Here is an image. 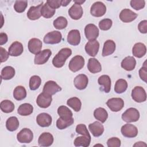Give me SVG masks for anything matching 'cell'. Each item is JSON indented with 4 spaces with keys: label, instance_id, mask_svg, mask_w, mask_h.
I'll return each mask as SVG.
<instances>
[{
    "label": "cell",
    "instance_id": "1",
    "mask_svg": "<svg viewBox=\"0 0 147 147\" xmlns=\"http://www.w3.org/2000/svg\"><path fill=\"white\" fill-rule=\"evenodd\" d=\"M72 51L70 48H64L61 49L59 52L52 59V64L56 68L62 67L66 60L71 55Z\"/></svg>",
    "mask_w": 147,
    "mask_h": 147
},
{
    "label": "cell",
    "instance_id": "2",
    "mask_svg": "<svg viewBox=\"0 0 147 147\" xmlns=\"http://www.w3.org/2000/svg\"><path fill=\"white\" fill-rule=\"evenodd\" d=\"M140 118V113L135 108L130 107L127 109L122 115V119L126 122H134Z\"/></svg>",
    "mask_w": 147,
    "mask_h": 147
},
{
    "label": "cell",
    "instance_id": "3",
    "mask_svg": "<svg viewBox=\"0 0 147 147\" xmlns=\"http://www.w3.org/2000/svg\"><path fill=\"white\" fill-rule=\"evenodd\" d=\"M84 59L82 56L76 55L73 57L70 60L68 64L69 69L74 72H77L84 67Z\"/></svg>",
    "mask_w": 147,
    "mask_h": 147
},
{
    "label": "cell",
    "instance_id": "4",
    "mask_svg": "<svg viewBox=\"0 0 147 147\" xmlns=\"http://www.w3.org/2000/svg\"><path fill=\"white\" fill-rule=\"evenodd\" d=\"M33 138L32 131L28 128L22 129L17 135V139L19 142L22 144L30 143Z\"/></svg>",
    "mask_w": 147,
    "mask_h": 147
},
{
    "label": "cell",
    "instance_id": "5",
    "mask_svg": "<svg viewBox=\"0 0 147 147\" xmlns=\"http://www.w3.org/2000/svg\"><path fill=\"white\" fill-rule=\"evenodd\" d=\"M106 11V7L105 5L100 1L94 3L90 9V13L92 16L100 17L103 16Z\"/></svg>",
    "mask_w": 147,
    "mask_h": 147
},
{
    "label": "cell",
    "instance_id": "6",
    "mask_svg": "<svg viewBox=\"0 0 147 147\" xmlns=\"http://www.w3.org/2000/svg\"><path fill=\"white\" fill-rule=\"evenodd\" d=\"M61 40V33L56 30L48 33L44 37V42L47 44H56L60 42Z\"/></svg>",
    "mask_w": 147,
    "mask_h": 147
},
{
    "label": "cell",
    "instance_id": "7",
    "mask_svg": "<svg viewBox=\"0 0 147 147\" xmlns=\"http://www.w3.org/2000/svg\"><path fill=\"white\" fill-rule=\"evenodd\" d=\"M131 97L136 102H144L146 100V94L145 90L141 86H136L132 90Z\"/></svg>",
    "mask_w": 147,
    "mask_h": 147
},
{
    "label": "cell",
    "instance_id": "8",
    "mask_svg": "<svg viewBox=\"0 0 147 147\" xmlns=\"http://www.w3.org/2000/svg\"><path fill=\"white\" fill-rule=\"evenodd\" d=\"M99 29L97 26L93 24L87 25L84 28V33L87 39L89 41L95 40L99 36Z\"/></svg>",
    "mask_w": 147,
    "mask_h": 147
},
{
    "label": "cell",
    "instance_id": "9",
    "mask_svg": "<svg viewBox=\"0 0 147 147\" xmlns=\"http://www.w3.org/2000/svg\"><path fill=\"white\" fill-rule=\"evenodd\" d=\"M106 105L110 110L114 112H117L121 110L123 107L124 101L120 98H112L107 101Z\"/></svg>",
    "mask_w": 147,
    "mask_h": 147
},
{
    "label": "cell",
    "instance_id": "10",
    "mask_svg": "<svg viewBox=\"0 0 147 147\" xmlns=\"http://www.w3.org/2000/svg\"><path fill=\"white\" fill-rule=\"evenodd\" d=\"M52 55V52L49 49H44L36 55L34 62L35 64L42 65L47 62Z\"/></svg>",
    "mask_w": 147,
    "mask_h": 147
},
{
    "label": "cell",
    "instance_id": "11",
    "mask_svg": "<svg viewBox=\"0 0 147 147\" xmlns=\"http://www.w3.org/2000/svg\"><path fill=\"white\" fill-rule=\"evenodd\" d=\"M121 131L122 134L127 138H134L138 134V129L132 124L127 123L123 125Z\"/></svg>",
    "mask_w": 147,
    "mask_h": 147
},
{
    "label": "cell",
    "instance_id": "12",
    "mask_svg": "<svg viewBox=\"0 0 147 147\" xmlns=\"http://www.w3.org/2000/svg\"><path fill=\"white\" fill-rule=\"evenodd\" d=\"M52 100V95L42 92L38 95L36 99V103L40 107L45 109L51 105Z\"/></svg>",
    "mask_w": 147,
    "mask_h": 147
},
{
    "label": "cell",
    "instance_id": "13",
    "mask_svg": "<svg viewBox=\"0 0 147 147\" xmlns=\"http://www.w3.org/2000/svg\"><path fill=\"white\" fill-rule=\"evenodd\" d=\"M61 90V88L55 81L49 80L47 82L43 87L42 92L50 95L55 94L56 92Z\"/></svg>",
    "mask_w": 147,
    "mask_h": 147
},
{
    "label": "cell",
    "instance_id": "14",
    "mask_svg": "<svg viewBox=\"0 0 147 147\" xmlns=\"http://www.w3.org/2000/svg\"><path fill=\"white\" fill-rule=\"evenodd\" d=\"M86 52L90 56H95L99 49V43L98 41L91 40L88 41L84 47Z\"/></svg>",
    "mask_w": 147,
    "mask_h": 147
},
{
    "label": "cell",
    "instance_id": "15",
    "mask_svg": "<svg viewBox=\"0 0 147 147\" xmlns=\"http://www.w3.org/2000/svg\"><path fill=\"white\" fill-rule=\"evenodd\" d=\"M88 77L84 74H79L77 75L74 80L75 87L79 90H82L85 89L88 84Z\"/></svg>",
    "mask_w": 147,
    "mask_h": 147
},
{
    "label": "cell",
    "instance_id": "16",
    "mask_svg": "<svg viewBox=\"0 0 147 147\" xmlns=\"http://www.w3.org/2000/svg\"><path fill=\"white\" fill-rule=\"evenodd\" d=\"M119 18L123 22H130L137 17V14L129 9H123L119 14Z\"/></svg>",
    "mask_w": 147,
    "mask_h": 147
},
{
    "label": "cell",
    "instance_id": "17",
    "mask_svg": "<svg viewBox=\"0 0 147 147\" xmlns=\"http://www.w3.org/2000/svg\"><path fill=\"white\" fill-rule=\"evenodd\" d=\"M28 49L29 52L33 54L37 55L42 48L41 41L37 38H31L28 42Z\"/></svg>",
    "mask_w": 147,
    "mask_h": 147
},
{
    "label": "cell",
    "instance_id": "18",
    "mask_svg": "<svg viewBox=\"0 0 147 147\" xmlns=\"http://www.w3.org/2000/svg\"><path fill=\"white\" fill-rule=\"evenodd\" d=\"M52 121V117L47 113H42L39 114L36 117L37 123L41 127L49 126Z\"/></svg>",
    "mask_w": 147,
    "mask_h": 147
},
{
    "label": "cell",
    "instance_id": "19",
    "mask_svg": "<svg viewBox=\"0 0 147 147\" xmlns=\"http://www.w3.org/2000/svg\"><path fill=\"white\" fill-rule=\"evenodd\" d=\"M83 11L81 5L74 3L68 10V14L70 17L75 20H79L83 16Z\"/></svg>",
    "mask_w": 147,
    "mask_h": 147
},
{
    "label": "cell",
    "instance_id": "20",
    "mask_svg": "<svg viewBox=\"0 0 147 147\" xmlns=\"http://www.w3.org/2000/svg\"><path fill=\"white\" fill-rule=\"evenodd\" d=\"M43 5V2L36 6H31L27 12V17L30 20H36L41 16V10Z\"/></svg>",
    "mask_w": 147,
    "mask_h": 147
},
{
    "label": "cell",
    "instance_id": "21",
    "mask_svg": "<svg viewBox=\"0 0 147 147\" xmlns=\"http://www.w3.org/2000/svg\"><path fill=\"white\" fill-rule=\"evenodd\" d=\"M68 42L74 46L79 44L80 42V32L77 29H73L69 32L67 35Z\"/></svg>",
    "mask_w": 147,
    "mask_h": 147
},
{
    "label": "cell",
    "instance_id": "22",
    "mask_svg": "<svg viewBox=\"0 0 147 147\" xmlns=\"http://www.w3.org/2000/svg\"><path fill=\"white\" fill-rule=\"evenodd\" d=\"M53 142V136L48 132L42 133L38 140V145L41 146H49Z\"/></svg>",
    "mask_w": 147,
    "mask_h": 147
},
{
    "label": "cell",
    "instance_id": "23",
    "mask_svg": "<svg viewBox=\"0 0 147 147\" xmlns=\"http://www.w3.org/2000/svg\"><path fill=\"white\" fill-rule=\"evenodd\" d=\"M24 51L22 44L18 41H14L9 48L8 52L11 56H18L21 55Z\"/></svg>",
    "mask_w": 147,
    "mask_h": 147
},
{
    "label": "cell",
    "instance_id": "24",
    "mask_svg": "<svg viewBox=\"0 0 147 147\" xmlns=\"http://www.w3.org/2000/svg\"><path fill=\"white\" fill-rule=\"evenodd\" d=\"M88 129L92 134L96 137L100 136L104 131V127L103 125L98 121H95L94 122L89 124Z\"/></svg>",
    "mask_w": 147,
    "mask_h": 147
},
{
    "label": "cell",
    "instance_id": "25",
    "mask_svg": "<svg viewBox=\"0 0 147 147\" xmlns=\"http://www.w3.org/2000/svg\"><path fill=\"white\" fill-rule=\"evenodd\" d=\"M146 52V48L144 44L137 42L134 44L132 49L133 55L137 58L143 57Z\"/></svg>",
    "mask_w": 147,
    "mask_h": 147
},
{
    "label": "cell",
    "instance_id": "26",
    "mask_svg": "<svg viewBox=\"0 0 147 147\" xmlns=\"http://www.w3.org/2000/svg\"><path fill=\"white\" fill-rule=\"evenodd\" d=\"M136 60L133 56H127L121 62V67L127 71H130L135 68Z\"/></svg>",
    "mask_w": 147,
    "mask_h": 147
},
{
    "label": "cell",
    "instance_id": "27",
    "mask_svg": "<svg viewBox=\"0 0 147 147\" xmlns=\"http://www.w3.org/2000/svg\"><path fill=\"white\" fill-rule=\"evenodd\" d=\"M98 83L100 86H102V90L105 92L109 93L111 89V79L109 76L107 75H103L100 76L98 80Z\"/></svg>",
    "mask_w": 147,
    "mask_h": 147
},
{
    "label": "cell",
    "instance_id": "28",
    "mask_svg": "<svg viewBox=\"0 0 147 147\" xmlns=\"http://www.w3.org/2000/svg\"><path fill=\"white\" fill-rule=\"evenodd\" d=\"M87 68L92 74L99 72L102 70V66L100 62L95 58H90L87 64Z\"/></svg>",
    "mask_w": 147,
    "mask_h": 147
},
{
    "label": "cell",
    "instance_id": "29",
    "mask_svg": "<svg viewBox=\"0 0 147 147\" xmlns=\"http://www.w3.org/2000/svg\"><path fill=\"white\" fill-rule=\"evenodd\" d=\"M115 50V44L111 40H108L104 43L102 49V56H107L113 54Z\"/></svg>",
    "mask_w": 147,
    "mask_h": 147
},
{
    "label": "cell",
    "instance_id": "30",
    "mask_svg": "<svg viewBox=\"0 0 147 147\" xmlns=\"http://www.w3.org/2000/svg\"><path fill=\"white\" fill-rule=\"evenodd\" d=\"M74 122L73 117H60L56 121V126L59 129L63 130L72 125Z\"/></svg>",
    "mask_w": 147,
    "mask_h": 147
},
{
    "label": "cell",
    "instance_id": "31",
    "mask_svg": "<svg viewBox=\"0 0 147 147\" xmlns=\"http://www.w3.org/2000/svg\"><path fill=\"white\" fill-rule=\"evenodd\" d=\"M33 111V107L32 105L25 103L21 105L17 110V113L22 116H27L30 115Z\"/></svg>",
    "mask_w": 147,
    "mask_h": 147
},
{
    "label": "cell",
    "instance_id": "32",
    "mask_svg": "<svg viewBox=\"0 0 147 147\" xmlns=\"http://www.w3.org/2000/svg\"><path fill=\"white\" fill-rule=\"evenodd\" d=\"M94 116L95 119L104 123L108 118V113L104 108L98 107L94 110Z\"/></svg>",
    "mask_w": 147,
    "mask_h": 147
},
{
    "label": "cell",
    "instance_id": "33",
    "mask_svg": "<svg viewBox=\"0 0 147 147\" xmlns=\"http://www.w3.org/2000/svg\"><path fill=\"white\" fill-rule=\"evenodd\" d=\"M91 137L83 136L76 137L74 140V145L75 146H83L87 147L90 145L91 142Z\"/></svg>",
    "mask_w": 147,
    "mask_h": 147
},
{
    "label": "cell",
    "instance_id": "34",
    "mask_svg": "<svg viewBox=\"0 0 147 147\" xmlns=\"http://www.w3.org/2000/svg\"><path fill=\"white\" fill-rule=\"evenodd\" d=\"M15 75V69L11 66L5 67L1 71V77L4 80H10Z\"/></svg>",
    "mask_w": 147,
    "mask_h": 147
},
{
    "label": "cell",
    "instance_id": "35",
    "mask_svg": "<svg viewBox=\"0 0 147 147\" xmlns=\"http://www.w3.org/2000/svg\"><path fill=\"white\" fill-rule=\"evenodd\" d=\"M6 129L10 131L16 130L19 127V121L16 117H9L6 122Z\"/></svg>",
    "mask_w": 147,
    "mask_h": 147
},
{
    "label": "cell",
    "instance_id": "36",
    "mask_svg": "<svg viewBox=\"0 0 147 147\" xmlns=\"http://www.w3.org/2000/svg\"><path fill=\"white\" fill-rule=\"evenodd\" d=\"M13 96L17 100L24 99L26 96V91L22 86H17L13 91Z\"/></svg>",
    "mask_w": 147,
    "mask_h": 147
},
{
    "label": "cell",
    "instance_id": "37",
    "mask_svg": "<svg viewBox=\"0 0 147 147\" xmlns=\"http://www.w3.org/2000/svg\"><path fill=\"white\" fill-rule=\"evenodd\" d=\"M127 88V82L123 79H119L117 80L115 86L114 91L117 94H122L124 92Z\"/></svg>",
    "mask_w": 147,
    "mask_h": 147
},
{
    "label": "cell",
    "instance_id": "38",
    "mask_svg": "<svg viewBox=\"0 0 147 147\" xmlns=\"http://www.w3.org/2000/svg\"><path fill=\"white\" fill-rule=\"evenodd\" d=\"M67 104L71 107L75 111H79L81 109L82 103L80 100L77 97H72L67 100Z\"/></svg>",
    "mask_w": 147,
    "mask_h": 147
},
{
    "label": "cell",
    "instance_id": "39",
    "mask_svg": "<svg viewBox=\"0 0 147 147\" xmlns=\"http://www.w3.org/2000/svg\"><path fill=\"white\" fill-rule=\"evenodd\" d=\"M0 108L3 113H10L14 110L15 106L11 100H3L0 103Z\"/></svg>",
    "mask_w": 147,
    "mask_h": 147
},
{
    "label": "cell",
    "instance_id": "40",
    "mask_svg": "<svg viewBox=\"0 0 147 147\" xmlns=\"http://www.w3.org/2000/svg\"><path fill=\"white\" fill-rule=\"evenodd\" d=\"M55 11H56V10L51 8L46 2L42 6V8L41 10V16L44 18H49L53 16V15L55 13Z\"/></svg>",
    "mask_w": 147,
    "mask_h": 147
},
{
    "label": "cell",
    "instance_id": "41",
    "mask_svg": "<svg viewBox=\"0 0 147 147\" xmlns=\"http://www.w3.org/2000/svg\"><path fill=\"white\" fill-rule=\"evenodd\" d=\"M53 24L56 29L61 30L67 27L68 25V21L64 17L60 16L53 21Z\"/></svg>",
    "mask_w": 147,
    "mask_h": 147
},
{
    "label": "cell",
    "instance_id": "42",
    "mask_svg": "<svg viewBox=\"0 0 147 147\" xmlns=\"http://www.w3.org/2000/svg\"><path fill=\"white\" fill-rule=\"evenodd\" d=\"M41 83V79L37 75L32 76L29 80V88L31 90L34 91L38 88Z\"/></svg>",
    "mask_w": 147,
    "mask_h": 147
},
{
    "label": "cell",
    "instance_id": "43",
    "mask_svg": "<svg viewBox=\"0 0 147 147\" xmlns=\"http://www.w3.org/2000/svg\"><path fill=\"white\" fill-rule=\"evenodd\" d=\"M57 113L60 117H72V111L65 106H60L57 109Z\"/></svg>",
    "mask_w": 147,
    "mask_h": 147
},
{
    "label": "cell",
    "instance_id": "44",
    "mask_svg": "<svg viewBox=\"0 0 147 147\" xmlns=\"http://www.w3.org/2000/svg\"><path fill=\"white\" fill-rule=\"evenodd\" d=\"M27 6V1H16L14 5V9L17 13H22L25 10Z\"/></svg>",
    "mask_w": 147,
    "mask_h": 147
},
{
    "label": "cell",
    "instance_id": "45",
    "mask_svg": "<svg viewBox=\"0 0 147 147\" xmlns=\"http://www.w3.org/2000/svg\"><path fill=\"white\" fill-rule=\"evenodd\" d=\"M112 20L109 18H105L99 22V27L102 30H107L110 29L112 26Z\"/></svg>",
    "mask_w": 147,
    "mask_h": 147
},
{
    "label": "cell",
    "instance_id": "46",
    "mask_svg": "<svg viewBox=\"0 0 147 147\" xmlns=\"http://www.w3.org/2000/svg\"><path fill=\"white\" fill-rule=\"evenodd\" d=\"M130 6L136 10L143 9L145 5V1L144 0H131L130 2Z\"/></svg>",
    "mask_w": 147,
    "mask_h": 147
},
{
    "label": "cell",
    "instance_id": "47",
    "mask_svg": "<svg viewBox=\"0 0 147 147\" xmlns=\"http://www.w3.org/2000/svg\"><path fill=\"white\" fill-rule=\"evenodd\" d=\"M76 131L77 133L82 134L83 136H86L91 137L86 126L84 124H79L76 127Z\"/></svg>",
    "mask_w": 147,
    "mask_h": 147
},
{
    "label": "cell",
    "instance_id": "48",
    "mask_svg": "<svg viewBox=\"0 0 147 147\" xmlns=\"http://www.w3.org/2000/svg\"><path fill=\"white\" fill-rule=\"evenodd\" d=\"M121 144V140L117 137L110 138L107 141V145L108 147H119Z\"/></svg>",
    "mask_w": 147,
    "mask_h": 147
},
{
    "label": "cell",
    "instance_id": "49",
    "mask_svg": "<svg viewBox=\"0 0 147 147\" xmlns=\"http://www.w3.org/2000/svg\"><path fill=\"white\" fill-rule=\"evenodd\" d=\"M61 1L62 0H48L46 2L51 8L56 9L61 6Z\"/></svg>",
    "mask_w": 147,
    "mask_h": 147
},
{
    "label": "cell",
    "instance_id": "50",
    "mask_svg": "<svg viewBox=\"0 0 147 147\" xmlns=\"http://www.w3.org/2000/svg\"><path fill=\"white\" fill-rule=\"evenodd\" d=\"M139 75L140 78L145 83L147 82V69L145 65L142 67L139 70Z\"/></svg>",
    "mask_w": 147,
    "mask_h": 147
},
{
    "label": "cell",
    "instance_id": "51",
    "mask_svg": "<svg viewBox=\"0 0 147 147\" xmlns=\"http://www.w3.org/2000/svg\"><path fill=\"white\" fill-rule=\"evenodd\" d=\"M138 29L141 33H144V34L146 33H147V21L146 20L141 21L138 25Z\"/></svg>",
    "mask_w": 147,
    "mask_h": 147
},
{
    "label": "cell",
    "instance_id": "52",
    "mask_svg": "<svg viewBox=\"0 0 147 147\" xmlns=\"http://www.w3.org/2000/svg\"><path fill=\"white\" fill-rule=\"evenodd\" d=\"M0 53H1V62L3 63L6 61L9 56V52H7L5 49L2 48V47H0Z\"/></svg>",
    "mask_w": 147,
    "mask_h": 147
},
{
    "label": "cell",
    "instance_id": "53",
    "mask_svg": "<svg viewBox=\"0 0 147 147\" xmlns=\"http://www.w3.org/2000/svg\"><path fill=\"white\" fill-rule=\"evenodd\" d=\"M8 37L7 34L5 33H0V45H2L6 44L7 41Z\"/></svg>",
    "mask_w": 147,
    "mask_h": 147
},
{
    "label": "cell",
    "instance_id": "54",
    "mask_svg": "<svg viewBox=\"0 0 147 147\" xmlns=\"http://www.w3.org/2000/svg\"><path fill=\"white\" fill-rule=\"evenodd\" d=\"M134 146H146V144L145 143H144V142H141V141H140V142H137V143H136L134 145Z\"/></svg>",
    "mask_w": 147,
    "mask_h": 147
},
{
    "label": "cell",
    "instance_id": "55",
    "mask_svg": "<svg viewBox=\"0 0 147 147\" xmlns=\"http://www.w3.org/2000/svg\"><path fill=\"white\" fill-rule=\"evenodd\" d=\"M71 1H67V0H62L61 1V6H67Z\"/></svg>",
    "mask_w": 147,
    "mask_h": 147
},
{
    "label": "cell",
    "instance_id": "56",
    "mask_svg": "<svg viewBox=\"0 0 147 147\" xmlns=\"http://www.w3.org/2000/svg\"><path fill=\"white\" fill-rule=\"evenodd\" d=\"M74 2H75V3L78 4V5H81L82 3H83L84 2H85V1H82V0H74Z\"/></svg>",
    "mask_w": 147,
    "mask_h": 147
}]
</instances>
